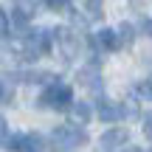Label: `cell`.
<instances>
[{"label": "cell", "instance_id": "cell-5", "mask_svg": "<svg viewBox=\"0 0 152 152\" xmlns=\"http://www.w3.org/2000/svg\"><path fill=\"white\" fill-rule=\"evenodd\" d=\"M127 115H135V110L132 107H127V104H118V102H104L102 107H99V118L102 121H121V118H127Z\"/></svg>", "mask_w": 152, "mask_h": 152}, {"label": "cell", "instance_id": "cell-3", "mask_svg": "<svg viewBox=\"0 0 152 152\" xmlns=\"http://www.w3.org/2000/svg\"><path fill=\"white\" fill-rule=\"evenodd\" d=\"M51 34L48 31H31L26 39H23V51H26V59H37V56L48 54L51 48Z\"/></svg>", "mask_w": 152, "mask_h": 152}, {"label": "cell", "instance_id": "cell-16", "mask_svg": "<svg viewBox=\"0 0 152 152\" xmlns=\"http://www.w3.org/2000/svg\"><path fill=\"white\" fill-rule=\"evenodd\" d=\"M6 141V121H3V115H0V144Z\"/></svg>", "mask_w": 152, "mask_h": 152}, {"label": "cell", "instance_id": "cell-17", "mask_svg": "<svg viewBox=\"0 0 152 152\" xmlns=\"http://www.w3.org/2000/svg\"><path fill=\"white\" fill-rule=\"evenodd\" d=\"M124 152H152V149H138V147H130V149H124Z\"/></svg>", "mask_w": 152, "mask_h": 152}, {"label": "cell", "instance_id": "cell-7", "mask_svg": "<svg viewBox=\"0 0 152 152\" xmlns=\"http://www.w3.org/2000/svg\"><path fill=\"white\" fill-rule=\"evenodd\" d=\"M56 37H59V45H65V56H73L76 48H79V42L73 39V31H71V28H59Z\"/></svg>", "mask_w": 152, "mask_h": 152}, {"label": "cell", "instance_id": "cell-11", "mask_svg": "<svg viewBox=\"0 0 152 152\" xmlns=\"http://www.w3.org/2000/svg\"><path fill=\"white\" fill-rule=\"evenodd\" d=\"M135 93H138L141 99H149V102H152V79L138 82V85H135Z\"/></svg>", "mask_w": 152, "mask_h": 152}, {"label": "cell", "instance_id": "cell-9", "mask_svg": "<svg viewBox=\"0 0 152 152\" xmlns=\"http://www.w3.org/2000/svg\"><path fill=\"white\" fill-rule=\"evenodd\" d=\"M79 82H87V87H90V90H96L99 93V85H102V79H99V73L96 71H79Z\"/></svg>", "mask_w": 152, "mask_h": 152}, {"label": "cell", "instance_id": "cell-13", "mask_svg": "<svg viewBox=\"0 0 152 152\" xmlns=\"http://www.w3.org/2000/svg\"><path fill=\"white\" fill-rule=\"evenodd\" d=\"M9 99H11V85H6L0 79V102H9Z\"/></svg>", "mask_w": 152, "mask_h": 152}, {"label": "cell", "instance_id": "cell-12", "mask_svg": "<svg viewBox=\"0 0 152 152\" xmlns=\"http://www.w3.org/2000/svg\"><path fill=\"white\" fill-rule=\"evenodd\" d=\"M42 3L48 6L51 11H62V9H65V6H68V0H42Z\"/></svg>", "mask_w": 152, "mask_h": 152}, {"label": "cell", "instance_id": "cell-10", "mask_svg": "<svg viewBox=\"0 0 152 152\" xmlns=\"http://www.w3.org/2000/svg\"><path fill=\"white\" fill-rule=\"evenodd\" d=\"M71 113H73L76 121H87V118H90V104H85V102H82V104H73Z\"/></svg>", "mask_w": 152, "mask_h": 152}, {"label": "cell", "instance_id": "cell-2", "mask_svg": "<svg viewBox=\"0 0 152 152\" xmlns=\"http://www.w3.org/2000/svg\"><path fill=\"white\" fill-rule=\"evenodd\" d=\"M85 141H87L85 130H79L76 124H62V127H56V130L51 132V144H54L56 149H62V152L82 147Z\"/></svg>", "mask_w": 152, "mask_h": 152}, {"label": "cell", "instance_id": "cell-1", "mask_svg": "<svg viewBox=\"0 0 152 152\" xmlns=\"http://www.w3.org/2000/svg\"><path fill=\"white\" fill-rule=\"evenodd\" d=\"M37 104L45 107V110H71L73 107V90H71V85H62V82L54 79L42 93H39Z\"/></svg>", "mask_w": 152, "mask_h": 152}, {"label": "cell", "instance_id": "cell-15", "mask_svg": "<svg viewBox=\"0 0 152 152\" xmlns=\"http://www.w3.org/2000/svg\"><path fill=\"white\" fill-rule=\"evenodd\" d=\"M144 135H147V141H152V115L144 121Z\"/></svg>", "mask_w": 152, "mask_h": 152}, {"label": "cell", "instance_id": "cell-4", "mask_svg": "<svg viewBox=\"0 0 152 152\" xmlns=\"http://www.w3.org/2000/svg\"><path fill=\"white\" fill-rule=\"evenodd\" d=\"M11 152H45V141L37 132H20V135L9 138Z\"/></svg>", "mask_w": 152, "mask_h": 152}, {"label": "cell", "instance_id": "cell-18", "mask_svg": "<svg viewBox=\"0 0 152 152\" xmlns=\"http://www.w3.org/2000/svg\"><path fill=\"white\" fill-rule=\"evenodd\" d=\"M147 34H152V20H149V23H147Z\"/></svg>", "mask_w": 152, "mask_h": 152}, {"label": "cell", "instance_id": "cell-6", "mask_svg": "<svg viewBox=\"0 0 152 152\" xmlns=\"http://www.w3.org/2000/svg\"><path fill=\"white\" fill-rule=\"evenodd\" d=\"M127 141H130V132L127 130H107L102 135V141H99V147H102V152H115L118 147H124Z\"/></svg>", "mask_w": 152, "mask_h": 152}, {"label": "cell", "instance_id": "cell-14", "mask_svg": "<svg viewBox=\"0 0 152 152\" xmlns=\"http://www.w3.org/2000/svg\"><path fill=\"white\" fill-rule=\"evenodd\" d=\"M9 34V17H6V11L0 9V37H6Z\"/></svg>", "mask_w": 152, "mask_h": 152}, {"label": "cell", "instance_id": "cell-8", "mask_svg": "<svg viewBox=\"0 0 152 152\" xmlns=\"http://www.w3.org/2000/svg\"><path fill=\"white\" fill-rule=\"evenodd\" d=\"M99 42H102V48H107V51L121 48V39H118V34H115L113 28H104V31H99Z\"/></svg>", "mask_w": 152, "mask_h": 152}]
</instances>
